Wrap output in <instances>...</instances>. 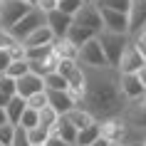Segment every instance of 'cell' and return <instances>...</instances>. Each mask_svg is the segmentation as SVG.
Masks as SVG:
<instances>
[{
	"label": "cell",
	"instance_id": "cell-30",
	"mask_svg": "<svg viewBox=\"0 0 146 146\" xmlns=\"http://www.w3.org/2000/svg\"><path fill=\"white\" fill-rule=\"evenodd\" d=\"M0 97H8V99L15 97V79L0 74Z\"/></svg>",
	"mask_w": 146,
	"mask_h": 146
},
{
	"label": "cell",
	"instance_id": "cell-34",
	"mask_svg": "<svg viewBox=\"0 0 146 146\" xmlns=\"http://www.w3.org/2000/svg\"><path fill=\"white\" fill-rule=\"evenodd\" d=\"M8 54H10V62H20V60H25V47L20 42H15V45L8 47Z\"/></svg>",
	"mask_w": 146,
	"mask_h": 146
},
{
	"label": "cell",
	"instance_id": "cell-5",
	"mask_svg": "<svg viewBox=\"0 0 146 146\" xmlns=\"http://www.w3.org/2000/svg\"><path fill=\"white\" fill-rule=\"evenodd\" d=\"M141 67H146V57L141 54V50L134 45V40H129L126 47H124V52H121V57H119L116 72H119V74H136Z\"/></svg>",
	"mask_w": 146,
	"mask_h": 146
},
{
	"label": "cell",
	"instance_id": "cell-24",
	"mask_svg": "<svg viewBox=\"0 0 146 146\" xmlns=\"http://www.w3.org/2000/svg\"><path fill=\"white\" fill-rule=\"evenodd\" d=\"M30 72V67H27V60H20V62H10L8 64V69L3 72L5 77H10V79H20V77H25Z\"/></svg>",
	"mask_w": 146,
	"mask_h": 146
},
{
	"label": "cell",
	"instance_id": "cell-36",
	"mask_svg": "<svg viewBox=\"0 0 146 146\" xmlns=\"http://www.w3.org/2000/svg\"><path fill=\"white\" fill-rule=\"evenodd\" d=\"M139 99H141V104H136V121L139 126H146V94Z\"/></svg>",
	"mask_w": 146,
	"mask_h": 146
},
{
	"label": "cell",
	"instance_id": "cell-28",
	"mask_svg": "<svg viewBox=\"0 0 146 146\" xmlns=\"http://www.w3.org/2000/svg\"><path fill=\"white\" fill-rule=\"evenodd\" d=\"M17 126H20V129H25V131H30V129H35V126H40V124H37V111L25 107V111H23V116H20Z\"/></svg>",
	"mask_w": 146,
	"mask_h": 146
},
{
	"label": "cell",
	"instance_id": "cell-45",
	"mask_svg": "<svg viewBox=\"0 0 146 146\" xmlns=\"http://www.w3.org/2000/svg\"><path fill=\"white\" fill-rule=\"evenodd\" d=\"M82 3H92V0H82Z\"/></svg>",
	"mask_w": 146,
	"mask_h": 146
},
{
	"label": "cell",
	"instance_id": "cell-39",
	"mask_svg": "<svg viewBox=\"0 0 146 146\" xmlns=\"http://www.w3.org/2000/svg\"><path fill=\"white\" fill-rule=\"evenodd\" d=\"M45 146H69V144H64V141H62V139H57V136H50Z\"/></svg>",
	"mask_w": 146,
	"mask_h": 146
},
{
	"label": "cell",
	"instance_id": "cell-42",
	"mask_svg": "<svg viewBox=\"0 0 146 146\" xmlns=\"http://www.w3.org/2000/svg\"><path fill=\"white\" fill-rule=\"evenodd\" d=\"M3 124H8V116H5V109H0V126Z\"/></svg>",
	"mask_w": 146,
	"mask_h": 146
},
{
	"label": "cell",
	"instance_id": "cell-26",
	"mask_svg": "<svg viewBox=\"0 0 146 146\" xmlns=\"http://www.w3.org/2000/svg\"><path fill=\"white\" fill-rule=\"evenodd\" d=\"M47 139H50V131H47L45 126H35V129L27 131V141H30V146H45Z\"/></svg>",
	"mask_w": 146,
	"mask_h": 146
},
{
	"label": "cell",
	"instance_id": "cell-20",
	"mask_svg": "<svg viewBox=\"0 0 146 146\" xmlns=\"http://www.w3.org/2000/svg\"><path fill=\"white\" fill-rule=\"evenodd\" d=\"M23 111H25V99H20V97H13V99L8 102V107H5V116H8V124L17 126V121H20Z\"/></svg>",
	"mask_w": 146,
	"mask_h": 146
},
{
	"label": "cell",
	"instance_id": "cell-18",
	"mask_svg": "<svg viewBox=\"0 0 146 146\" xmlns=\"http://www.w3.org/2000/svg\"><path fill=\"white\" fill-rule=\"evenodd\" d=\"M77 50H79V47H74L67 37L54 40V42H52V52L57 54V60H74V62H77Z\"/></svg>",
	"mask_w": 146,
	"mask_h": 146
},
{
	"label": "cell",
	"instance_id": "cell-25",
	"mask_svg": "<svg viewBox=\"0 0 146 146\" xmlns=\"http://www.w3.org/2000/svg\"><path fill=\"white\" fill-rule=\"evenodd\" d=\"M97 8H107V10H114V13H129V5H131V0H97L94 3Z\"/></svg>",
	"mask_w": 146,
	"mask_h": 146
},
{
	"label": "cell",
	"instance_id": "cell-22",
	"mask_svg": "<svg viewBox=\"0 0 146 146\" xmlns=\"http://www.w3.org/2000/svg\"><path fill=\"white\" fill-rule=\"evenodd\" d=\"M42 87H45V92H69L67 82L57 74V72H50L42 77Z\"/></svg>",
	"mask_w": 146,
	"mask_h": 146
},
{
	"label": "cell",
	"instance_id": "cell-1",
	"mask_svg": "<svg viewBox=\"0 0 146 146\" xmlns=\"http://www.w3.org/2000/svg\"><path fill=\"white\" fill-rule=\"evenodd\" d=\"M109 67L104 69H87L84 67V99L89 104V114H114L116 109L121 107V92H119V72L111 69V77H107Z\"/></svg>",
	"mask_w": 146,
	"mask_h": 146
},
{
	"label": "cell",
	"instance_id": "cell-43",
	"mask_svg": "<svg viewBox=\"0 0 146 146\" xmlns=\"http://www.w3.org/2000/svg\"><path fill=\"white\" fill-rule=\"evenodd\" d=\"M23 3H27V5H35V0H23Z\"/></svg>",
	"mask_w": 146,
	"mask_h": 146
},
{
	"label": "cell",
	"instance_id": "cell-3",
	"mask_svg": "<svg viewBox=\"0 0 146 146\" xmlns=\"http://www.w3.org/2000/svg\"><path fill=\"white\" fill-rule=\"evenodd\" d=\"M30 10H32V5H27L23 0H3L0 3V30L10 32V27L15 23H20Z\"/></svg>",
	"mask_w": 146,
	"mask_h": 146
},
{
	"label": "cell",
	"instance_id": "cell-23",
	"mask_svg": "<svg viewBox=\"0 0 146 146\" xmlns=\"http://www.w3.org/2000/svg\"><path fill=\"white\" fill-rule=\"evenodd\" d=\"M57 119H60V114H57L54 109H50V107H45V109H40V111H37V124H40V126H45L47 131L54 129Z\"/></svg>",
	"mask_w": 146,
	"mask_h": 146
},
{
	"label": "cell",
	"instance_id": "cell-29",
	"mask_svg": "<svg viewBox=\"0 0 146 146\" xmlns=\"http://www.w3.org/2000/svg\"><path fill=\"white\" fill-rule=\"evenodd\" d=\"M82 5H84L82 0H60V3H57V10H60L62 15H67V17H74Z\"/></svg>",
	"mask_w": 146,
	"mask_h": 146
},
{
	"label": "cell",
	"instance_id": "cell-41",
	"mask_svg": "<svg viewBox=\"0 0 146 146\" xmlns=\"http://www.w3.org/2000/svg\"><path fill=\"white\" fill-rule=\"evenodd\" d=\"M89 146H111V144H109V141H107V139H97V141H94V144H89Z\"/></svg>",
	"mask_w": 146,
	"mask_h": 146
},
{
	"label": "cell",
	"instance_id": "cell-12",
	"mask_svg": "<svg viewBox=\"0 0 146 146\" xmlns=\"http://www.w3.org/2000/svg\"><path fill=\"white\" fill-rule=\"evenodd\" d=\"M45 94H47V107L54 109L60 116H64L67 111H72V109L77 107V102L72 99L69 92H45Z\"/></svg>",
	"mask_w": 146,
	"mask_h": 146
},
{
	"label": "cell",
	"instance_id": "cell-9",
	"mask_svg": "<svg viewBox=\"0 0 146 146\" xmlns=\"http://www.w3.org/2000/svg\"><path fill=\"white\" fill-rule=\"evenodd\" d=\"M99 10V17H102V27L107 32H114V35H126L129 30V20L124 13H114V10H107V8H97ZM129 37V35H126Z\"/></svg>",
	"mask_w": 146,
	"mask_h": 146
},
{
	"label": "cell",
	"instance_id": "cell-10",
	"mask_svg": "<svg viewBox=\"0 0 146 146\" xmlns=\"http://www.w3.org/2000/svg\"><path fill=\"white\" fill-rule=\"evenodd\" d=\"M45 92V87H42V77H35V74H25V77L15 79V97L20 99H30L32 94H40Z\"/></svg>",
	"mask_w": 146,
	"mask_h": 146
},
{
	"label": "cell",
	"instance_id": "cell-48",
	"mask_svg": "<svg viewBox=\"0 0 146 146\" xmlns=\"http://www.w3.org/2000/svg\"><path fill=\"white\" fill-rule=\"evenodd\" d=\"M0 3H3V0H0Z\"/></svg>",
	"mask_w": 146,
	"mask_h": 146
},
{
	"label": "cell",
	"instance_id": "cell-7",
	"mask_svg": "<svg viewBox=\"0 0 146 146\" xmlns=\"http://www.w3.org/2000/svg\"><path fill=\"white\" fill-rule=\"evenodd\" d=\"M72 25L77 27H84V30H92L94 35H99L104 27H102V17H99V10L94 3H84L82 8L77 10V15L72 17Z\"/></svg>",
	"mask_w": 146,
	"mask_h": 146
},
{
	"label": "cell",
	"instance_id": "cell-31",
	"mask_svg": "<svg viewBox=\"0 0 146 146\" xmlns=\"http://www.w3.org/2000/svg\"><path fill=\"white\" fill-rule=\"evenodd\" d=\"M25 107L27 109H35V111H40V109L47 107V94L40 92V94H32L30 99H25Z\"/></svg>",
	"mask_w": 146,
	"mask_h": 146
},
{
	"label": "cell",
	"instance_id": "cell-17",
	"mask_svg": "<svg viewBox=\"0 0 146 146\" xmlns=\"http://www.w3.org/2000/svg\"><path fill=\"white\" fill-rule=\"evenodd\" d=\"M50 136H57V139H62L64 144L74 146V139H77V129H74V126H72V124H69L64 116H60V119H57V124H54V129L50 131Z\"/></svg>",
	"mask_w": 146,
	"mask_h": 146
},
{
	"label": "cell",
	"instance_id": "cell-33",
	"mask_svg": "<svg viewBox=\"0 0 146 146\" xmlns=\"http://www.w3.org/2000/svg\"><path fill=\"white\" fill-rule=\"evenodd\" d=\"M57 3H60V0H35V5H32V8L40 10L42 15H47V13L57 10Z\"/></svg>",
	"mask_w": 146,
	"mask_h": 146
},
{
	"label": "cell",
	"instance_id": "cell-32",
	"mask_svg": "<svg viewBox=\"0 0 146 146\" xmlns=\"http://www.w3.org/2000/svg\"><path fill=\"white\" fill-rule=\"evenodd\" d=\"M13 136H15V126L3 124L0 126V146H13Z\"/></svg>",
	"mask_w": 146,
	"mask_h": 146
},
{
	"label": "cell",
	"instance_id": "cell-44",
	"mask_svg": "<svg viewBox=\"0 0 146 146\" xmlns=\"http://www.w3.org/2000/svg\"><path fill=\"white\" fill-rule=\"evenodd\" d=\"M111 146H126V144H111Z\"/></svg>",
	"mask_w": 146,
	"mask_h": 146
},
{
	"label": "cell",
	"instance_id": "cell-21",
	"mask_svg": "<svg viewBox=\"0 0 146 146\" xmlns=\"http://www.w3.org/2000/svg\"><path fill=\"white\" fill-rule=\"evenodd\" d=\"M99 136H102V134H99V124L94 121V124H89L87 129L77 131V139H74V146H89V144H94V141H97Z\"/></svg>",
	"mask_w": 146,
	"mask_h": 146
},
{
	"label": "cell",
	"instance_id": "cell-11",
	"mask_svg": "<svg viewBox=\"0 0 146 146\" xmlns=\"http://www.w3.org/2000/svg\"><path fill=\"white\" fill-rule=\"evenodd\" d=\"M45 25L50 27V32H52L54 40H62L64 35H67V30L72 27V17L62 15L60 10H52V13L45 15Z\"/></svg>",
	"mask_w": 146,
	"mask_h": 146
},
{
	"label": "cell",
	"instance_id": "cell-35",
	"mask_svg": "<svg viewBox=\"0 0 146 146\" xmlns=\"http://www.w3.org/2000/svg\"><path fill=\"white\" fill-rule=\"evenodd\" d=\"M13 146H30V141H27V131H25V129L15 126V136H13Z\"/></svg>",
	"mask_w": 146,
	"mask_h": 146
},
{
	"label": "cell",
	"instance_id": "cell-15",
	"mask_svg": "<svg viewBox=\"0 0 146 146\" xmlns=\"http://www.w3.org/2000/svg\"><path fill=\"white\" fill-rule=\"evenodd\" d=\"M52 42H54V37H52V32H50V27L42 25L40 30H35L32 35H27L20 45H23L25 50H32V47H47V45H52Z\"/></svg>",
	"mask_w": 146,
	"mask_h": 146
},
{
	"label": "cell",
	"instance_id": "cell-19",
	"mask_svg": "<svg viewBox=\"0 0 146 146\" xmlns=\"http://www.w3.org/2000/svg\"><path fill=\"white\" fill-rule=\"evenodd\" d=\"M64 37H67V40H69V42H72L74 47H82L84 42L94 40L97 35H94L92 30H84V27H77V25H72V27L67 30V35H64Z\"/></svg>",
	"mask_w": 146,
	"mask_h": 146
},
{
	"label": "cell",
	"instance_id": "cell-14",
	"mask_svg": "<svg viewBox=\"0 0 146 146\" xmlns=\"http://www.w3.org/2000/svg\"><path fill=\"white\" fill-rule=\"evenodd\" d=\"M119 92L126 99H139V97L146 94V89L141 87L136 74H119Z\"/></svg>",
	"mask_w": 146,
	"mask_h": 146
},
{
	"label": "cell",
	"instance_id": "cell-13",
	"mask_svg": "<svg viewBox=\"0 0 146 146\" xmlns=\"http://www.w3.org/2000/svg\"><path fill=\"white\" fill-rule=\"evenodd\" d=\"M99 134H102V139H107L109 144H124L126 126H124L121 119H107L104 124H99Z\"/></svg>",
	"mask_w": 146,
	"mask_h": 146
},
{
	"label": "cell",
	"instance_id": "cell-38",
	"mask_svg": "<svg viewBox=\"0 0 146 146\" xmlns=\"http://www.w3.org/2000/svg\"><path fill=\"white\" fill-rule=\"evenodd\" d=\"M8 64H10V54H8V50H0V74L8 69Z\"/></svg>",
	"mask_w": 146,
	"mask_h": 146
},
{
	"label": "cell",
	"instance_id": "cell-47",
	"mask_svg": "<svg viewBox=\"0 0 146 146\" xmlns=\"http://www.w3.org/2000/svg\"><path fill=\"white\" fill-rule=\"evenodd\" d=\"M92 3H97V0H92Z\"/></svg>",
	"mask_w": 146,
	"mask_h": 146
},
{
	"label": "cell",
	"instance_id": "cell-2",
	"mask_svg": "<svg viewBox=\"0 0 146 146\" xmlns=\"http://www.w3.org/2000/svg\"><path fill=\"white\" fill-rule=\"evenodd\" d=\"M129 40L131 37H126V35H114V32H107V30H102L97 35V42H99L102 52H104V60H107V64L111 69H116L119 57H121V52H124V47H126Z\"/></svg>",
	"mask_w": 146,
	"mask_h": 146
},
{
	"label": "cell",
	"instance_id": "cell-6",
	"mask_svg": "<svg viewBox=\"0 0 146 146\" xmlns=\"http://www.w3.org/2000/svg\"><path fill=\"white\" fill-rule=\"evenodd\" d=\"M42 25H45V15H42L40 10L32 8L30 13H27L23 20H20V23H15L13 27H10V37L15 40V42H23L27 35H32L35 30H40Z\"/></svg>",
	"mask_w": 146,
	"mask_h": 146
},
{
	"label": "cell",
	"instance_id": "cell-37",
	"mask_svg": "<svg viewBox=\"0 0 146 146\" xmlns=\"http://www.w3.org/2000/svg\"><path fill=\"white\" fill-rule=\"evenodd\" d=\"M10 45H15V40L10 37V32H5V30H0V50H8Z\"/></svg>",
	"mask_w": 146,
	"mask_h": 146
},
{
	"label": "cell",
	"instance_id": "cell-4",
	"mask_svg": "<svg viewBox=\"0 0 146 146\" xmlns=\"http://www.w3.org/2000/svg\"><path fill=\"white\" fill-rule=\"evenodd\" d=\"M77 64L79 67H87V69H104V67H109L107 60H104V52H102L99 42H97V37L89 40V42H84V45L77 50Z\"/></svg>",
	"mask_w": 146,
	"mask_h": 146
},
{
	"label": "cell",
	"instance_id": "cell-40",
	"mask_svg": "<svg viewBox=\"0 0 146 146\" xmlns=\"http://www.w3.org/2000/svg\"><path fill=\"white\" fill-rule=\"evenodd\" d=\"M136 77H139V82H141V87L146 89V67H141V69H139V72H136Z\"/></svg>",
	"mask_w": 146,
	"mask_h": 146
},
{
	"label": "cell",
	"instance_id": "cell-8",
	"mask_svg": "<svg viewBox=\"0 0 146 146\" xmlns=\"http://www.w3.org/2000/svg\"><path fill=\"white\" fill-rule=\"evenodd\" d=\"M126 20H129V30H126V35L134 40L139 32L146 27V0H131L129 13H126Z\"/></svg>",
	"mask_w": 146,
	"mask_h": 146
},
{
	"label": "cell",
	"instance_id": "cell-46",
	"mask_svg": "<svg viewBox=\"0 0 146 146\" xmlns=\"http://www.w3.org/2000/svg\"><path fill=\"white\" fill-rule=\"evenodd\" d=\"M141 146H146V141H144V144H141Z\"/></svg>",
	"mask_w": 146,
	"mask_h": 146
},
{
	"label": "cell",
	"instance_id": "cell-16",
	"mask_svg": "<svg viewBox=\"0 0 146 146\" xmlns=\"http://www.w3.org/2000/svg\"><path fill=\"white\" fill-rule=\"evenodd\" d=\"M64 119H67V121L72 124L77 131L87 129L89 124L97 121V119H94V114H89V111H87V109H82V107H74L72 111H67V114H64Z\"/></svg>",
	"mask_w": 146,
	"mask_h": 146
},
{
	"label": "cell",
	"instance_id": "cell-27",
	"mask_svg": "<svg viewBox=\"0 0 146 146\" xmlns=\"http://www.w3.org/2000/svg\"><path fill=\"white\" fill-rule=\"evenodd\" d=\"M52 54V45L47 47H32V50H25V60L27 62H42Z\"/></svg>",
	"mask_w": 146,
	"mask_h": 146
}]
</instances>
